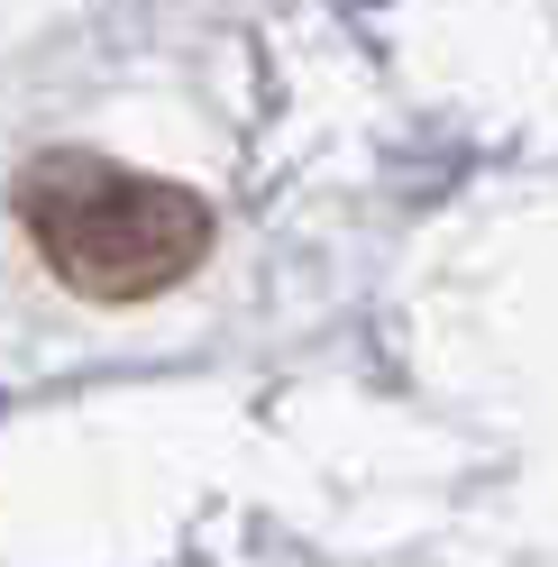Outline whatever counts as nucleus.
<instances>
[{
	"mask_svg": "<svg viewBox=\"0 0 558 567\" xmlns=\"http://www.w3.org/2000/svg\"><path fill=\"white\" fill-rule=\"evenodd\" d=\"M19 229L83 302H156L211 257L202 193L92 147H55L19 174Z\"/></svg>",
	"mask_w": 558,
	"mask_h": 567,
	"instance_id": "obj_1",
	"label": "nucleus"
}]
</instances>
